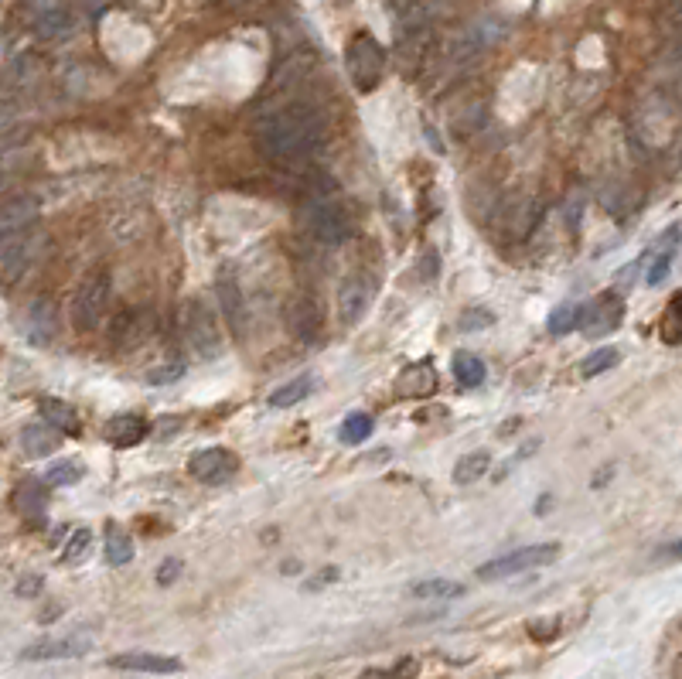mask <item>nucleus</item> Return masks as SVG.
I'll use <instances>...</instances> for the list:
<instances>
[{"label":"nucleus","instance_id":"1","mask_svg":"<svg viewBox=\"0 0 682 679\" xmlns=\"http://www.w3.org/2000/svg\"><path fill=\"white\" fill-rule=\"evenodd\" d=\"M256 147L270 161H304L328 137L324 113L311 103H284L277 110H266L253 123Z\"/></svg>","mask_w":682,"mask_h":679},{"label":"nucleus","instance_id":"2","mask_svg":"<svg viewBox=\"0 0 682 679\" xmlns=\"http://www.w3.org/2000/svg\"><path fill=\"white\" fill-rule=\"evenodd\" d=\"M386 48H382V41H376L369 35V31H359L352 41H348V52H345V69H348V79H352V86L359 89V93H372V89L382 82V72H386Z\"/></svg>","mask_w":682,"mask_h":679},{"label":"nucleus","instance_id":"3","mask_svg":"<svg viewBox=\"0 0 682 679\" xmlns=\"http://www.w3.org/2000/svg\"><path fill=\"white\" fill-rule=\"evenodd\" d=\"M304 226L318 243L338 246L352 236V212L345 209V202L331 195H318L304 205Z\"/></svg>","mask_w":682,"mask_h":679},{"label":"nucleus","instance_id":"4","mask_svg":"<svg viewBox=\"0 0 682 679\" xmlns=\"http://www.w3.org/2000/svg\"><path fill=\"white\" fill-rule=\"evenodd\" d=\"M505 31H509V24H505L502 18L485 14V18L471 21L468 28H464L461 35L451 41V48L444 52V59L451 65H471L474 59H481L485 52H492L498 41L505 38Z\"/></svg>","mask_w":682,"mask_h":679},{"label":"nucleus","instance_id":"5","mask_svg":"<svg viewBox=\"0 0 682 679\" xmlns=\"http://www.w3.org/2000/svg\"><path fill=\"white\" fill-rule=\"evenodd\" d=\"M185 338L191 349H195L198 359H205V362L219 359V355L226 352V338H222V331H219V318H215V311L202 301V297H191L185 304Z\"/></svg>","mask_w":682,"mask_h":679},{"label":"nucleus","instance_id":"6","mask_svg":"<svg viewBox=\"0 0 682 679\" xmlns=\"http://www.w3.org/2000/svg\"><path fill=\"white\" fill-rule=\"evenodd\" d=\"M110 291H113L110 273L106 270L86 273L76 297H72V325L79 331H96L99 321H103L106 304H110Z\"/></svg>","mask_w":682,"mask_h":679},{"label":"nucleus","instance_id":"7","mask_svg":"<svg viewBox=\"0 0 682 679\" xmlns=\"http://www.w3.org/2000/svg\"><path fill=\"white\" fill-rule=\"evenodd\" d=\"M560 557V543H539V546H522V550H512L505 557H495L478 567L481 581H505V577H519L526 570L546 567Z\"/></svg>","mask_w":682,"mask_h":679},{"label":"nucleus","instance_id":"8","mask_svg":"<svg viewBox=\"0 0 682 679\" xmlns=\"http://www.w3.org/2000/svg\"><path fill=\"white\" fill-rule=\"evenodd\" d=\"M38 246L41 236L35 233V226L0 236V287L18 284L24 273L31 270V263L38 260Z\"/></svg>","mask_w":682,"mask_h":679},{"label":"nucleus","instance_id":"9","mask_svg":"<svg viewBox=\"0 0 682 679\" xmlns=\"http://www.w3.org/2000/svg\"><path fill=\"white\" fill-rule=\"evenodd\" d=\"M621 321H625V297L618 291H604L590 304H584L577 328L584 331L587 338H604V335H611V331H618Z\"/></svg>","mask_w":682,"mask_h":679},{"label":"nucleus","instance_id":"10","mask_svg":"<svg viewBox=\"0 0 682 679\" xmlns=\"http://www.w3.org/2000/svg\"><path fill=\"white\" fill-rule=\"evenodd\" d=\"M236 471H239V458L229 447H202L188 461V475L202 485H226L236 478Z\"/></svg>","mask_w":682,"mask_h":679},{"label":"nucleus","instance_id":"11","mask_svg":"<svg viewBox=\"0 0 682 679\" xmlns=\"http://www.w3.org/2000/svg\"><path fill=\"white\" fill-rule=\"evenodd\" d=\"M284 321H287V331L297 338V342L314 345L321 338V328H324V311H321L318 297H314V294H294L287 301Z\"/></svg>","mask_w":682,"mask_h":679},{"label":"nucleus","instance_id":"12","mask_svg":"<svg viewBox=\"0 0 682 679\" xmlns=\"http://www.w3.org/2000/svg\"><path fill=\"white\" fill-rule=\"evenodd\" d=\"M21 328H24V338H28L31 345H38V349L52 345L55 335H58V308H55V301H48V297L31 301L28 311L21 314Z\"/></svg>","mask_w":682,"mask_h":679},{"label":"nucleus","instance_id":"13","mask_svg":"<svg viewBox=\"0 0 682 679\" xmlns=\"http://www.w3.org/2000/svg\"><path fill=\"white\" fill-rule=\"evenodd\" d=\"M93 649L89 635H69V639H41L21 649V662H58V659H82Z\"/></svg>","mask_w":682,"mask_h":679},{"label":"nucleus","instance_id":"14","mask_svg":"<svg viewBox=\"0 0 682 679\" xmlns=\"http://www.w3.org/2000/svg\"><path fill=\"white\" fill-rule=\"evenodd\" d=\"M215 297H219L222 311H226L229 325L236 331H246V301H243V287H239V277L229 267L219 270L215 277Z\"/></svg>","mask_w":682,"mask_h":679},{"label":"nucleus","instance_id":"15","mask_svg":"<svg viewBox=\"0 0 682 679\" xmlns=\"http://www.w3.org/2000/svg\"><path fill=\"white\" fill-rule=\"evenodd\" d=\"M369 301H372V287L362 280V273H352L338 291L341 321H345V325H359V321L365 318V311H369Z\"/></svg>","mask_w":682,"mask_h":679},{"label":"nucleus","instance_id":"16","mask_svg":"<svg viewBox=\"0 0 682 679\" xmlns=\"http://www.w3.org/2000/svg\"><path fill=\"white\" fill-rule=\"evenodd\" d=\"M38 215H41V202H38L35 195H14V198H7V202H0V236L35 226Z\"/></svg>","mask_w":682,"mask_h":679},{"label":"nucleus","instance_id":"17","mask_svg":"<svg viewBox=\"0 0 682 679\" xmlns=\"http://www.w3.org/2000/svg\"><path fill=\"white\" fill-rule=\"evenodd\" d=\"M539 202L532 195H519L512 198L509 205L502 209V215H498V222H505V233H509L512 239H526L532 233V226L539 222Z\"/></svg>","mask_w":682,"mask_h":679},{"label":"nucleus","instance_id":"18","mask_svg":"<svg viewBox=\"0 0 682 679\" xmlns=\"http://www.w3.org/2000/svg\"><path fill=\"white\" fill-rule=\"evenodd\" d=\"M679 236L682 229L679 226H669L665 233L659 236V243H655V250L645 256V284L648 287H659L665 277H669V267H672V256H676V246H679Z\"/></svg>","mask_w":682,"mask_h":679},{"label":"nucleus","instance_id":"19","mask_svg":"<svg viewBox=\"0 0 682 679\" xmlns=\"http://www.w3.org/2000/svg\"><path fill=\"white\" fill-rule=\"evenodd\" d=\"M434 389H437L434 362H413V366H406L396 379V393L403 396V400H423V396H430Z\"/></svg>","mask_w":682,"mask_h":679},{"label":"nucleus","instance_id":"20","mask_svg":"<svg viewBox=\"0 0 682 679\" xmlns=\"http://www.w3.org/2000/svg\"><path fill=\"white\" fill-rule=\"evenodd\" d=\"M31 28L41 41H62L76 31V14H72L69 4H58L52 11H41L31 18Z\"/></svg>","mask_w":682,"mask_h":679},{"label":"nucleus","instance_id":"21","mask_svg":"<svg viewBox=\"0 0 682 679\" xmlns=\"http://www.w3.org/2000/svg\"><path fill=\"white\" fill-rule=\"evenodd\" d=\"M106 441L116 444V447H133L140 444L147 437V420L140 417V413H116V417L106 420Z\"/></svg>","mask_w":682,"mask_h":679},{"label":"nucleus","instance_id":"22","mask_svg":"<svg viewBox=\"0 0 682 679\" xmlns=\"http://www.w3.org/2000/svg\"><path fill=\"white\" fill-rule=\"evenodd\" d=\"M110 669H137V673H181V659L154 656V652H123L110 659Z\"/></svg>","mask_w":682,"mask_h":679},{"label":"nucleus","instance_id":"23","mask_svg":"<svg viewBox=\"0 0 682 679\" xmlns=\"http://www.w3.org/2000/svg\"><path fill=\"white\" fill-rule=\"evenodd\" d=\"M38 410L41 417L52 424L58 434H79L82 430V420H79V410L72 407V403L65 400H55V396H41L38 400Z\"/></svg>","mask_w":682,"mask_h":679},{"label":"nucleus","instance_id":"24","mask_svg":"<svg viewBox=\"0 0 682 679\" xmlns=\"http://www.w3.org/2000/svg\"><path fill=\"white\" fill-rule=\"evenodd\" d=\"M58 430L52 424H28L21 430V451L28 458H48V454L58 451Z\"/></svg>","mask_w":682,"mask_h":679},{"label":"nucleus","instance_id":"25","mask_svg":"<svg viewBox=\"0 0 682 679\" xmlns=\"http://www.w3.org/2000/svg\"><path fill=\"white\" fill-rule=\"evenodd\" d=\"M45 488H41V482H35V478H24V482L14 488V509L21 512L24 519H41L45 516Z\"/></svg>","mask_w":682,"mask_h":679},{"label":"nucleus","instance_id":"26","mask_svg":"<svg viewBox=\"0 0 682 679\" xmlns=\"http://www.w3.org/2000/svg\"><path fill=\"white\" fill-rule=\"evenodd\" d=\"M314 393V376H297V379H290V383L284 386H277L270 393V407L273 410H284V407H297L301 400H307V396Z\"/></svg>","mask_w":682,"mask_h":679},{"label":"nucleus","instance_id":"27","mask_svg":"<svg viewBox=\"0 0 682 679\" xmlns=\"http://www.w3.org/2000/svg\"><path fill=\"white\" fill-rule=\"evenodd\" d=\"M488 468H492V454H488V451H471V454H464V458L457 461L454 482L457 485H474L478 478L488 475Z\"/></svg>","mask_w":682,"mask_h":679},{"label":"nucleus","instance_id":"28","mask_svg":"<svg viewBox=\"0 0 682 679\" xmlns=\"http://www.w3.org/2000/svg\"><path fill=\"white\" fill-rule=\"evenodd\" d=\"M413 598H423V601H451V598H461L464 594V584L457 581H447V577H430V581H420L410 587Z\"/></svg>","mask_w":682,"mask_h":679},{"label":"nucleus","instance_id":"29","mask_svg":"<svg viewBox=\"0 0 682 679\" xmlns=\"http://www.w3.org/2000/svg\"><path fill=\"white\" fill-rule=\"evenodd\" d=\"M451 369H454V379H457V383L468 386V389L485 383V362H481L474 352H454Z\"/></svg>","mask_w":682,"mask_h":679},{"label":"nucleus","instance_id":"30","mask_svg":"<svg viewBox=\"0 0 682 679\" xmlns=\"http://www.w3.org/2000/svg\"><path fill=\"white\" fill-rule=\"evenodd\" d=\"M106 560H110L113 567H123V563L133 560V540L120 523L106 526Z\"/></svg>","mask_w":682,"mask_h":679},{"label":"nucleus","instance_id":"31","mask_svg":"<svg viewBox=\"0 0 682 679\" xmlns=\"http://www.w3.org/2000/svg\"><path fill=\"white\" fill-rule=\"evenodd\" d=\"M659 338L665 345H682V291H676L665 304V314L659 321Z\"/></svg>","mask_w":682,"mask_h":679},{"label":"nucleus","instance_id":"32","mask_svg":"<svg viewBox=\"0 0 682 679\" xmlns=\"http://www.w3.org/2000/svg\"><path fill=\"white\" fill-rule=\"evenodd\" d=\"M86 475V465L79 458H65L45 471V485L48 488H62V485H76L79 478Z\"/></svg>","mask_w":682,"mask_h":679},{"label":"nucleus","instance_id":"33","mask_svg":"<svg viewBox=\"0 0 682 679\" xmlns=\"http://www.w3.org/2000/svg\"><path fill=\"white\" fill-rule=\"evenodd\" d=\"M481 127H485V103H481V99H474L468 110L457 113L454 123H451L454 137H471V134H478Z\"/></svg>","mask_w":682,"mask_h":679},{"label":"nucleus","instance_id":"34","mask_svg":"<svg viewBox=\"0 0 682 679\" xmlns=\"http://www.w3.org/2000/svg\"><path fill=\"white\" fill-rule=\"evenodd\" d=\"M618 362H621V352L607 345V349L590 352L587 359L580 362V376H584V379H594V376H601V372L614 369V366H618Z\"/></svg>","mask_w":682,"mask_h":679},{"label":"nucleus","instance_id":"35","mask_svg":"<svg viewBox=\"0 0 682 679\" xmlns=\"http://www.w3.org/2000/svg\"><path fill=\"white\" fill-rule=\"evenodd\" d=\"M580 311H584V304H560V308L550 314V321H546L550 335H570V331H577Z\"/></svg>","mask_w":682,"mask_h":679},{"label":"nucleus","instance_id":"36","mask_svg":"<svg viewBox=\"0 0 682 679\" xmlns=\"http://www.w3.org/2000/svg\"><path fill=\"white\" fill-rule=\"evenodd\" d=\"M24 147H28V140L11 134V130H4V134H0V171L18 168L24 157Z\"/></svg>","mask_w":682,"mask_h":679},{"label":"nucleus","instance_id":"37","mask_svg":"<svg viewBox=\"0 0 682 679\" xmlns=\"http://www.w3.org/2000/svg\"><path fill=\"white\" fill-rule=\"evenodd\" d=\"M372 417L369 413H352V417L341 424V441L345 444H362V441H369V434H372Z\"/></svg>","mask_w":682,"mask_h":679},{"label":"nucleus","instance_id":"38","mask_svg":"<svg viewBox=\"0 0 682 679\" xmlns=\"http://www.w3.org/2000/svg\"><path fill=\"white\" fill-rule=\"evenodd\" d=\"M89 546H93V533H89L86 526L76 529V533L69 536V543H65V553H62V560L65 563H82L89 557Z\"/></svg>","mask_w":682,"mask_h":679},{"label":"nucleus","instance_id":"39","mask_svg":"<svg viewBox=\"0 0 682 679\" xmlns=\"http://www.w3.org/2000/svg\"><path fill=\"white\" fill-rule=\"evenodd\" d=\"M488 325H495V314L488 308H464L457 314V328L461 331H485Z\"/></svg>","mask_w":682,"mask_h":679},{"label":"nucleus","instance_id":"40","mask_svg":"<svg viewBox=\"0 0 682 679\" xmlns=\"http://www.w3.org/2000/svg\"><path fill=\"white\" fill-rule=\"evenodd\" d=\"M181 376H185V362L171 359V362H164V366L147 372V383H151V386H171V383H178Z\"/></svg>","mask_w":682,"mask_h":679},{"label":"nucleus","instance_id":"41","mask_svg":"<svg viewBox=\"0 0 682 679\" xmlns=\"http://www.w3.org/2000/svg\"><path fill=\"white\" fill-rule=\"evenodd\" d=\"M529 635L536 642H550V639H556V635H560V618H536V621H529Z\"/></svg>","mask_w":682,"mask_h":679},{"label":"nucleus","instance_id":"42","mask_svg":"<svg viewBox=\"0 0 682 679\" xmlns=\"http://www.w3.org/2000/svg\"><path fill=\"white\" fill-rule=\"evenodd\" d=\"M417 270H420V277L427 280V284H430V280H437V273H440V256H437L434 250H427V253L420 256Z\"/></svg>","mask_w":682,"mask_h":679},{"label":"nucleus","instance_id":"43","mask_svg":"<svg viewBox=\"0 0 682 679\" xmlns=\"http://www.w3.org/2000/svg\"><path fill=\"white\" fill-rule=\"evenodd\" d=\"M181 427H185V420H181V417H161L154 424V437H157V441H168V437L178 434Z\"/></svg>","mask_w":682,"mask_h":679},{"label":"nucleus","instance_id":"44","mask_svg":"<svg viewBox=\"0 0 682 679\" xmlns=\"http://www.w3.org/2000/svg\"><path fill=\"white\" fill-rule=\"evenodd\" d=\"M580 212H584V195H573L570 205L563 209V219H567L570 233H577V229H580Z\"/></svg>","mask_w":682,"mask_h":679},{"label":"nucleus","instance_id":"45","mask_svg":"<svg viewBox=\"0 0 682 679\" xmlns=\"http://www.w3.org/2000/svg\"><path fill=\"white\" fill-rule=\"evenodd\" d=\"M41 587H45V581H41L38 574H28V577H21L14 591H18V598H35V594H41Z\"/></svg>","mask_w":682,"mask_h":679},{"label":"nucleus","instance_id":"46","mask_svg":"<svg viewBox=\"0 0 682 679\" xmlns=\"http://www.w3.org/2000/svg\"><path fill=\"white\" fill-rule=\"evenodd\" d=\"M178 574H181V560H164L161 567H157V584H174L178 581Z\"/></svg>","mask_w":682,"mask_h":679},{"label":"nucleus","instance_id":"47","mask_svg":"<svg viewBox=\"0 0 682 679\" xmlns=\"http://www.w3.org/2000/svg\"><path fill=\"white\" fill-rule=\"evenodd\" d=\"M14 123H18V106L0 99V134H4V130H14Z\"/></svg>","mask_w":682,"mask_h":679},{"label":"nucleus","instance_id":"48","mask_svg":"<svg viewBox=\"0 0 682 679\" xmlns=\"http://www.w3.org/2000/svg\"><path fill=\"white\" fill-rule=\"evenodd\" d=\"M21 4H24V11H28V18H35V14L52 11V7L65 4V0H21Z\"/></svg>","mask_w":682,"mask_h":679},{"label":"nucleus","instance_id":"49","mask_svg":"<svg viewBox=\"0 0 682 679\" xmlns=\"http://www.w3.org/2000/svg\"><path fill=\"white\" fill-rule=\"evenodd\" d=\"M659 560H682V540H676V543H669V546H662Z\"/></svg>","mask_w":682,"mask_h":679},{"label":"nucleus","instance_id":"50","mask_svg":"<svg viewBox=\"0 0 682 679\" xmlns=\"http://www.w3.org/2000/svg\"><path fill=\"white\" fill-rule=\"evenodd\" d=\"M222 4H229V7H249V4H256V0H222Z\"/></svg>","mask_w":682,"mask_h":679},{"label":"nucleus","instance_id":"51","mask_svg":"<svg viewBox=\"0 0 682 679\" xmlns=\"http://www.w3.org/2000/svg\"><path fill=\"white\" fill-rule=\"evenodd\" d=\"M676 676H682V656H679V662H676Z\"/></svg>","mask_w":682,"mask_h":679},{"label":"nucleus","instance_id":"52","mask_svg":"<svg viewBox=\"0 0 682 679\" xmlns=\"http://www.w3.org/2000/svg\"><path fill=\"white\" fill-rule=\"evenodd\" d=\"M0 188H4V178H0Z\"/></svg>","mask_w":682,"mask_h":679}]
</instances>
